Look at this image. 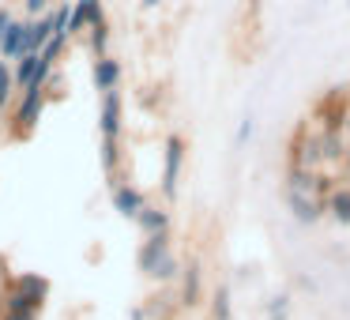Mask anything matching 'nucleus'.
<instances>
[{
  "instance_id": "f257e3e1",
  "label": "nucleus",
  "mask_w": 350,
  "mask_h": 320,
  "mask_svg": "<svg viewBox=\"0 0 350 320\" xmlns=\"http://www.w3.org/2000/svg\"><path fill=\"white\" fill-rule=\"evenodd\" d=\"M286 166H290V170H317V166H324V151H320V132H309V124H297L294 139H290Z\"/></svg>"
},
{
  "instance_id": "f03ea898",
  "label": "nucleus",
  "mask_w": 350,
  "mask_h": 320,
  "mask_svg": "<svg viewBox=\"0 0 350 320\" xmlns=\"http://www.w3.org/2000/svg\"><path fill=\"white\" fill-rule=\"evenodd\" d=\"M312 114L324 124V132H342L347 129V117H350V87H332V91H324V98L317 102Z\"/></svg>"
},
{
  "instance_id": "7ed1b4c3",
  "label": "nucleus",
  "mask_w": 350,
  "mask_h": 320,
  "mask_svg": "<svg viewBox=\"0 0 350 320\" xmlns=\"http://www.w3.org/2000/svg\"><path fill=\"white\" fill-rule=\"evenodd\" d=\"M286 204L297 222H317L327 211V200L317 189H297V185H286Z\"/></svg>"
},
{
  "instance_id": "20e7f679",
  "label": "nucleus",
  "mask_w": 350,
  "mask_h": 320,
  "mask_svg": "<svg viewBox=\"0 0 350 320\" xmlns=\"http://www.w3.org/2000/svg\"><path fill=\"white\" fill-rule=\"evenodd\" d=\"M181 166H185V139L181 136H170L166 139V162H162V192H166V200L177 196Z\"/></svg>"
},
{
  "instance_id": "39448f33",
  "label": "nucleus",
  "mask_w": 350,
  "mask_h": 320,
  "mask_svg": "<svg viewBox=\"0 0 350 320\" xmlns=\"http://www.w3.org/2000/svg\"><path fill=\"white\" fill-rule=\"evenodd\" d=\"M166 256H170V230H162V234H147L144 249H139V271L154 275V267H159Z\"/></svg>"
},
{
  "instance_id": "423d86ee",
  "label": "nucleus",
  "mask_w": 350,
  "mask_h": 320,
  "mask_svg": "<svg viewBox=\"0 0 350 320\" xmlns=\"http://www.w3.org/2000/svg\"><path fill=\"white\" fill-rule=\"evenodd\" d=\"M102 0H72V16H68V34L91 31L94 23H102Z\"/></svg>"
},
{
  "instance_id": "0eeeda50",
  "label": "nucleus",
  "mask_w": 350,
  "mask_h": 320,
  "mask_svg": "<svg viewBox=\"0 0 350 320\" xmlns=\"http://www.w3.org/2000/svg\"><path fill=\"white\" fill-rule=\"evenodd\" d=\"M42 106H46V87H27V91H23V102H19V109H16L19 132H27L34 121H38V117H42Z\"/></svg>"
},
{
  "instance_id": "6e6552de",
  "label": "nucleus",
  "mask_w": 350,
  "mask_h": 320,
  "mask_svg": "<svg viewBox=\"0 0 350 320\" xmlns=\"http://www.w3.org/2000/svg\"><path fill=\"white\" fill-rule=\"evenodd\" d=\"M200 297H204V267H200V260H189V264L181 267V305H200Z\"/></svg>"
},
{
  "instance_id": "1a4fd4ad",
  "label": "nucleus",
  "mask_w": 350,
  "mask_h": 320,
  "mask_svg": "<svg viewBox=\"0 0 350 320\" xmlns=\"http://www.w3.org/2000/svg\"><path fill=\"white\" fill-rule=\"evenodd\" d=\"M27 31H31V23H16V19H12V27L4 31V38H0V57L19 61V57L27 53Z\"/></svg>"
},
{
  "instance_id": "9d476101",
  "label": "nucleus",
  "mask_w": 350,
  "mask_h": 320,
  "mask_svg": "<svg viewBox=\"0 0 350 320\" xmlns=\"http://www.w3.org/2000/svg\"><path fill=\"white\" fill-rule=\"evenodd\" d=\"M117 83H121V61L109 57V53L98 57V61H94V87L106 94V91H117Z\"/></svg>"
},
{
  "instance_id": "9b49d317",
  "label": "nucleus",
  "mask_w": 350,
  "mask_h": 320,
  "mask_svg": "<svg viewBox=\"0 0 350 320\" xmlns=\"http://www.w3.org/2000/svg\"><path fill=\"white\" fill-rule=\"evenodd\" d=\"M320 151H324V162H327V166L342 162V159H347V151H350L347 132H320Z\"/></svg>"
},
{
  "instance_id": "f8f14e48",
  "label": "nucleus",
  "mask_w": 350,
  "mask_h": 320,
  "mask_svg": "<svg viewBox=\"0 0 350 320\" xmlns=\"http://www.w3.org/2000/svg\"><path fill=\"white\" fill-rule=\"evenodd\" d=\"M113 207L124 215V219H136L147 204H144V196H139L132 185H117V189H113Z\"/></svg>"
},
{
  "instance_id": "ddd939ff",
  "label": "nucleus",
  "mask_w": 350,
  "mask_h": 320,
  "mask_svg": "<svg viewBox=\"0 0 350 320\" xmlns=\"http://www.w3.org/2000/svg\"><path fill=\"white\" fill-rule=\"evenodd\" d=\"M136 222H139L144 234H162V230H170V215L162 211V207H151V204L136 215Z\"/></svg>"
},
{
  "instance_id": "4468645a",
  "label": "nucleus",
  "mask_w": 350,
  "mask_h": 320,
  "mask_svg": "<svg viewBox=\"0 0 350 320\" xmlns=\"http://www.w3.org/2000/svg\"><path fill=\"white\" fill-rule=\"evenodd\" d=\"M327 215H332L339 226H350V189H347V185L327 196Z\"/></svg>"
},
{
  "instance_id": "2eb2a0df",
  "label": "nucleus",
  "mask_w": 350,
  "mask_h": 320,
  "mask_svg": "<svg viewBox=\"0 0 350 320\" xmlns=\"http://www.w3.org/2000/svg\"><path fill=\"white\" fill-rule=\"evenodd\" d=\"M38 64H42V53H23L16 61V83L23 87V91L38 79Z\"/></svg>"
},
{
  "instance_id": "dca6fc26",
  "label": "nucleus",
  "mask_w": 350,
  "mask_h": 320,
  "mask_svg": "<svg viewBox=\"0 0 350 320\" xmlns=\"http://www.w3.org/2000/svg\"><path fill=\"white\" fill-rule=\"evenodd\" d=\"M16 290H19V294H27V297H34V302H46L49 282L38 279V275H23V279H16Z\"/></svg>"
},
{
  "instance_id": "f3484780",
  "label": "nucleus",
  "mask_w": 350,
  "mask_h": 320,
  "mask_svg": "<svg viewBox=\"0 0 350 320\" xmlns=\"http://www.w3.org/2000/svg\"><path fill=\"white\" fill-rule=\"evenodd\" d=\"M211 317L215 320H230V286L226 282H219L211 294Z\"/></svg>"
},
{
  "instance_id": "a211bd4d",
  "label": "nucleus",
  "mask_w": 350,
  "mask_h": 320,
  "mask_svg": "<svg viewBox=\"0 0 350 320\" xmlns=\"http://www.w3.org/2000/svg\"><path fill=\"white\" fill-rule=\"evenodd\" d=\"M106 42H109V27H106V19H102V23L91 27V49H94V57H106Z\"/></svg>"
},
{
  "instance_id": "6ab92c4d",
  "label": "nucleus",
  "mask_w": 350,
  "mask_h": 320,
  "mask_svg": "<svg viewBox=\"0 0 350 320\" xmlns=\"http://www.w3.org/2000/svg\"><path fill=\"white\" fill-rule=\"evenodd\" d=\"M290 317V297L286 294H275L267 302V320H286Z\"/></svg>"
},
{
  "instance_id": "aec40b11",
  "label": "nucleus",
  "mask_w": 350,
  "mask_h": 320,
  "mask_svg": "<svg viewBox=\"0 0 350 320\" xmlns=\"http://www.w3.org/2000/svg\"><path fill=\"white\" fill-rule=\"evenodd\" d=\"M177 271H181V264H177V256H174V252H170V256L162 260L159 267H154V275H151V279H162V282H166V279H174Z\"/></svg>"
},
{
  "instance_id": "412c9836",
  "label": "nucleus",
  "mask_w": 350,
  "mask_h": 320,
  "mask_svg": "<svg viewBox=\"0 0 350 320\" xmlns=\"http://www.w3.org/2000/svg\"><path fill=\"white\" fill-rule=\"evenodd\" d=\"M12 83H16V76H8V68L0 64V106H8V98H12Z\"/></svg>"
},
{
  "instance_id": "4be33fe9",
  "label": "nucleus",
  "mask_w": 350,
  "mask_h": 320,
  "mask_svg": "<svg viewBox=\"0 0 350 320\" xmlns=\"http://www.w3.org/2000/svg\"><path fill=\"white\" fill-rule=\"evenodd\" d=\"M49 4H53V0H27V12H31V16H42Z\"/></svg>"
},
{
  "instance_id": "5701e85b",
  "label": "nucleus",
  "mask_w": 350,
  "mask_h": 320,
  "mask_svg": "<svg viewBox=\"0 0 350 320\" xmlns=\"http://www.w3.org/2000/svg\"><path fill=\"white\" fill-rule=\"evenodd\" d=\"M249 136H252V117H245V121H241V129H237V147H241Z\"/></svg>"
},
{
  "instance_id": "b1692460",
  "label": "nucleus",
  "mask_w": 350,
  "mask_h": 320,
  "mask_svg": "<svg viewBox=\"0 0 350 320\" xmlns=\"http://www.w3.org/2000/svg\"><path fill=\"white\" fill-rule=\"evenodd\" d=\"M8 27H12V16H8V12H0V38H4V31H8Z\"/></svg>"
},
{
  "instance_id": "393cba45",
  "label": "nucleus",
  "mask_w": 350,
  "mask_h": 320,
  "mask_svg": "<svg viewBox=\"0 0 350 320\" xmlns=\"http://www.w3.org/2000/svg\"><path fill=\"white\" fill-rule=\"evenodd\" d=\"M132 320H147V309H136V312H132Z\"/></svg>"
},
{
  "instance_id": "a878e982",
  "label": "nucleus",
  "mask_w": 350,
  "mask_h": 320,
  "mask_svg": "<svg viewBox=\"0 0 350 320\" xmlns=\"http://www.w3.org/2000/svg\"><path fill=\"white\" fill-rule=\"evenodd\" d=\"M162 0H144V8H159Z\"/></svg>"
},
{
  "instance_id": "bb28decb",
  "label": "nucleus",
  "mask_w": 350,
  "mask_h": 320,
  "mask_svg": "<svg viewBox=\"0 0 350 320\" xmlns=\"http://www.w3.org/2000/svg\"><path fill=\"white\" fill-rule=\"evenodd\" d=\"M342 166H347V170H350V151H347V159H342Z\"/></svg>"
},
{
  "instance_id": "cd10ccee",
  "label": "nucleus",
  "mask_w": 350,
  "mask_h": 320,
  "mask_svg": "<svg viewBox=\"0 0 350 320\" xmlns=\"http://www.w3.org/2000/svg\"><path fill=\"white\" fill-rule=\"evenodd\" d=\"M342 132H347V139H350V117H347V129H342Z\"/></svg>"
}]
</instances>
